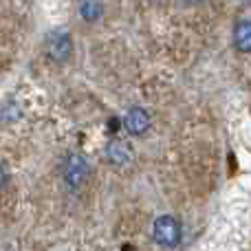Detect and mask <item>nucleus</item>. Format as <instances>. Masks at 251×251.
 <instances>
[{
  "label": "nucleus",
  "instance_id": "obj_9",
  "mask_svg": "<svg viewBox=\"0 0 251 251\" xmlns=\"http://www.w3.org/2000/svg\"><path fill=\"white\" fill-rule=\"evenodd\" d=\"M192 2H203V0H192Z\"/></svg>",
  "mask_w": 251,
  "mask_h": 251
},
{
  "label": "nucleus",
  "instance_id": "obj_2",
  "mask_svg": "<svg viewBox=\"0 0 251 251\" xmlns=\"http://www.w3.org/2000/svg\"><path fill=\"white\" fill-rule=\"evenodd\" d=\"M152 238L163 249L178 247V243H181V238H183L181 223L174 216H170V214H163V216H159L154 221V225H152Z\"/></svg>",
  "mask_w": 251,
  "mask_h": 251
},
{
  "label": "nucleus",
  "instance_id": "obj_7",
  "mask_svg": "<svg viewBox=\"0 0 251 251\" xmlns=\"http://www.w3.org/2000/svg\"><path fill=\"white\" fill-rule=\"evenodd\" d=\"M77 11L82 20L97 22L101 18V13H104V4H101V0H79Z\"/></svg>",
  "mask_w": 251,
  "mask_h": 251
},
{
  "label": "nucleus",
  "instance_id": "obj_6",
  "mask_svg": "<svg viewBox=\"0 0 251 251\" xmlns=\"http://www.w3.org/2000/svg\"><path fill=\"white\" fill-rule=\"evenodd\" d=\"M234 47L240 53H251V20H240L234 26Z\"/></svg>",
  "mask_w": 251,
  "mask_h": 251
},
{
  "label": "nucleus",
  "instance_id": "obj_4",
  "mask_svg": "<svg viewBox=\"0 0 251 251\" xmlns=\"http://www.w3.org/2000/svg\"><path fill=\"white\" fill-rule=\"evenodd\" d=\"M150 126H152V119H150V113H148L146 108L134 106V108H130L128 113L124 115V128L128 130L130 134H134V137L146 134L148 130H150Z\"/></svg>",
  "mask_w": 251,
  "mask_h": 251
},
{
  "label": "nucleus",
  "instance_id": "obj_8",
  "mask_svg": "<svg viewBox=\"0 0 251 251\" xmlns=\"http://www.w3.org/2000/svg\"><path fill=\"white\" fill-rule=\"evenodd\" d=\"M7 183V174H4V170H2V165H0V190H2V185Z\"/></svg>",
  "mask_w": 251,
  "mask_h": 251
},
{
  "label": "nucleus",
  "instance_id": "obj_3",
  "mask_svg": "<svg viewBox=\"0 0 251 251\" xmlns=\"http://www.w3.org/2000/svg\"><path fill=\"white\" fill-rule=\"evenodd\" d=\"M71 53H73V40L71 33L64 29H53L47 35V55L51 57L55 64H64L69 62Z\"/></svg>",
  "mask_w": 251,
  "mask_h": 251
},
{
  "label": "nucleus",
  "instance_id": "obj_5",
  "mask_svg": "<svg viewBox=\"0 0 251 251\" xmlns=\"http://www.w3.org/2000/svg\"><path fill=\"white\" fill-rule=\"evenodd\" d=\"M106 161H108L113 168H124L132 161V148L124 141V139L115 137L106 143Z\"/></svg>",
  "mask_w": 251,
  "mask_h": 251
},
{
  "label": "nucleus",
  "instance_id": "obj_1",
  "mask_svg": "<svg viewBox=\"0 0 251 251\" xmlns=\"http://www.w3.org/2000/svg\"><path fill=\"white\" fill-rule=\"evenodd\" d=\"M88 174H91V165L82 154L71 152L64 159V163H62V181L71 192L82 190L88 181Z\"/></svg>",
  "mask_w": 251,
  "mask_h": 251
}]
</instances>
